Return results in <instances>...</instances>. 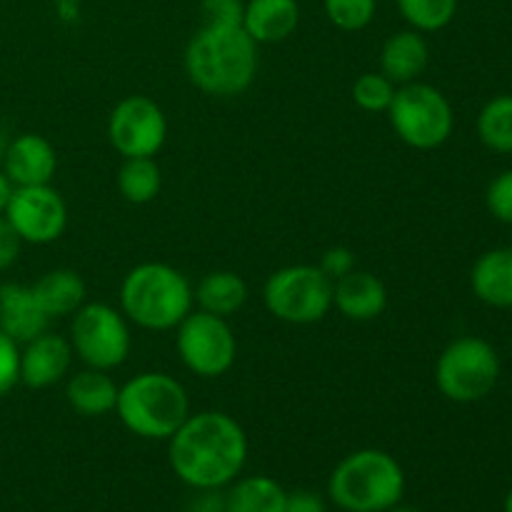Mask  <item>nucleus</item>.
<instances>
[{
  "label": "nucleus",
  "instance_id": "c9c22d12",
  "mask_svg": "<svg viewBox=\"0 0 512 512\" xmlns=\"http://www.w3.org/2000/svg\"><path fill=\"white\" fill-rule=\"evenodd\" d=\"M10 190H13V185L8 183V178H5V173H3V170H0V215H3L5 205H8Z\"/></svg>",
  "mask_w": 512,
  "mask_h": 512
},
{
  "label": "nucleus",
  "instance_id": "6ab92c4d",
  "mask_svg": "<svg viewBox=\"0 0 512 512\" xmlns=\"http://www.w3.org/2000/svg\"><path fill=\"white\" fill-rule=\"evenodd\" d=\"M470 288L480 303L490 308H512V248H493L475 260Z\"/></svg>",
  "mask_w": 512,
  "mask_h": 512
},
{
  "label": "nucleus",
  "instance_id": "0eeeda50",
  "mask_svg": "<svg viewBox=\"0 0 512 512\" xmlns=\"http://www.w3.org/2000/svg\"><path fill=\"white\" fill-rule=\"evenodd\" d=\"M385 115L395 135L415 150L440 148L448 143L455 128V110L448 95L423 80L398 85Z\"/></svg>",
  "mask_w": 512,
  "mask_h": 512
},
{
  "label": "nucleus",
  "instance_id": "c756f323",
  "mask_svg": "<svg viewBox=\"0 0 512 512\" xmlns=\"http://www.w3.org/2000/svg\"><path fill=\"white\" fill-rule=\"evenodd\" d=\"M20 383V345L0 330V398Z\"/></svg>",
  "mask_w": 512,
  "mask_h": 512
},
{
  "label": "nucleus",
  "instance_id": "2f4dec72",
  "mask_svg": "<svg viewBox=\"0 0 512 512\" xmlns=\"http://www.w3.org/2000/svg\"><path fill=\"white\" fill-rule=\"evenodd\" d=\"M318 268L335 283V280H340L343 275L353 273V270L358 268V260H355V253L350 248H345V245H335V248L325 250Z\"/></svg>",
  "mask_w": 512,
  "mask_h": 512
},
{
  "label": "nucleus",
  "instance_id": "dca6fc26",
  "mask_svg": "<svg viewBox=\"0 0 512 512\" xmlns=\"http://www.w3.org/2000/svg\"><path fill=\"white\" fill-rule=\"evenodd\" d=\"M48 325L50 318L45 315V310L40 308L38 298H35L30 285H0V330H3L13 343H28L35 335L45 333Z\"/></svg>",
  "mask_w": 512,
  "mask_h": 512
},
{
  "label": "nucleus",
  "instance_id": "f03ea898",
  "mask_svg": "<svg viewBox=\"0 0 512 512\" xmlns=\"http://www.w3.org/2000/svg\"><path fill=\"white\" fill-rule=\"evenodd\" d=\"M258 48L243 25H203L185 48V75L200 93L238 98L258 75Z\"/></svg>",
  "mask_w": 512,
  "mask_h": 512
},
{
  "label": "nucleus",
  "instance_id": "2eb2a0df",
  "mask_svg": "<svg viewBox=\"0 0 512 512\" xmlns=\"http://www.w3.org/2000/svg\"><path fill=\"white\" fill-rule=\"evenodd\" d=\"M333 308L353 323H370L388 308V288L378 275L355 268L333 283Z\"/></svg>",
  "mask_w": 512,
  "mask_h": 512
},
{
  "label": "nucleus",
  "instance_id": "393cba45",
  "mask_svg": "<svg viewBox=\"0 0 512 512\" xmlns=\"http://www.w3.org/2000/svg\"><path fill=\"white\" fill-rule=\"evenodd\" d=\"M480 143L500 155L512 153V95H495L480 108L475 120Z\"/></svg>",
  "mask_w": 512,
  "mask_h": 512
},
{
  "label": "nucleus",
  "instance_id": "20e7f679",
  "mask_svg": "<svg viewBox=\"0 0 512 512\" xmlns=\"http://www.w3.org/2000/svg\"><path fill=\"white\" fill-rule=\"evenodd\" d=\"M403 495V465L378 448L345 455L328 480V498L345 512H388L400 505Z\"/></svg>",
  "mask_w": 512,
  "mask_h": 512
},
{
  "label": "nucleus",
  "instance_id": "f257e3e1",
  "mask_svg": "<svg viewBox=\"0 0 512 512\" xmlns=\"http://www.w3.org/2000/svg\"><path fill=\"white\" fill-rule=\"evenodd\" d=\"M168 463L175 478L193 490H223L248 463V435L223 410L190 413L170 435Z\"/></svg>",
  "mask_w": 512,
  "mask_h": 512
},
{
  "label": "nucleus",
  "instance_id": "a211bd4d",
  "mask_svg": "<svg viewBox=\"0 0 512 512\" xmlns=\"http://www.w3.org/2000/svg\"><path fill=\"white\" fill-rule=\"evenodd\" d=\"M245 33L258 45L283 43L298 30V0H245L243 23Z\"/></svg>",
  "mask_w": 512,
  "mask_h": 512
},
{
  "label": "nucleus",
  "instance_id": "c85d7f7f",
  "mask_svg": "<svg viewBox=\"0 0 512 512\" xmlns=\"http://www.w3.org/2000/svg\"><path fill=\"white\" fill-rule=\"evenodd\" d=\"M485 205L498 223L512 225V168L490 180L485 190Z\"/></svg>",
  "mask_w": 512,
  "mask_h": 512
},
{
  "label": "nucleus",
  "instance_id": "bb28decb",
  "mask_svg": "<svg viewBox=\"0 0 512 512\" xmlns=\"http://www.w3.org/2000/svg\"><path fill=\"white\" fill-rule=\"evenodd\" d=\"M398 85L383 73H363L353 83V103L365 113H388Z\"/></svg>",
  "mask_w": 512,
  "mask_h": 512
},
{
  "label": "nucleus",
  "instance_id": "4be33fe9",
  "mask_svg": "<svg viewBox=\"0 0 512 512\" xmlns=\"http://www.w3.org/2000/svg\"><path fill=\"white\" fill-rule=\"evenodd\" d=\"M193 295L198 310L220 315V318H233L248 303L250 290L243 275L233 273V270H213L198 280Z\"/></svg>",
  "mask_w": 512,
  "mask_h": 512
},
{
  "label": "nucleus",
  "instance_id": "ea45409f",
  "mask_svg": "<svg viewBox=\"0 0 512 512\" xmlns=\"http://www.w3.org/2000/svg\"><path fill=\"white\" fill-rule=\"evenodd\" d=\"M503 512H512V488H510V493L505 495V505H503Z\"/></svg>",
  "mask_w": 512,
  "mask_h": 512
},
{
  "label": "nucleus",
  "instance_id": "58836bf2",
  "mask_svg": "<svg viewBox=\"0 0 512 512\" xmlns=\"http://www.w3.org/2000/svg\"><path fill=\"white\" fill-rule=\"evenodd\" d=\"M388 512H420L418 508H408V505H395L393 510H388Z\"/></svg>",
  "mask_w": 512,
  "mask_h": 512
},
{
  "label": "nucleus",
  "instance_id": "5701e85b",
  "mask_svg": "<svg viewBox=\"0 0 512 512\" xmlns=\"http://www.w3.org/2000/svg\"><path fill=\"white\" fill-rule=\"evenodd\" d=\"M288 490L268 475L235 478L225 493V512H285Z\"/></svg>",
  "mask_w": 512,
  "mask_h": 512
},
{
  "label": "nucleus",
  "instance_id": "473e14b6",
  "mask_svg": "<svg viewBox=\"0 0 512 512\" xmlns=\"http://www.w3.org/2000/svg\"><path fill=\"white\" fill-rule=\"evenodd\" d=\"M20 250H23V240L15 233L13 225L5 220V215H0V273L18 263Z\"/></svg>",
  "mask_w": 512,
  "mask_h": 512
},
{
  "label": "nucleus",
  "instance_id": "f8f14e48",
  "mask_svg": "<svg viewBox=\"0 0 512 512\" xmlns=\"http://www.w3.org/2000/svg\"><path fill=\"white\" fill-rule=\"evenodd\" d=\"M3 215L28 245L55 243L68 228V205L50 183L10 190Z\"/></svg>",
  "mask_w": 512,
  "mask_h": 512
},
{
  "label": "nucleus",
  "instance_id": "aec40b11",
  "mask_svg": "<svg viewBox=\"0 0 512 512\" xmlns=\"http://www.w3.org/2000/svg\"><path fill=\"white\" fill-rule=\"evenodd\" d=\"M120 385L110 378L108 370L83 368L73 373L65 385V400L83 418H103L113 413Z\"/></svg>",
  "mask_w": 512,
  "mask_h": 512
},
{
  "label": "nucleus",
  "instance_id": "ddd939ff",
  "mask_svg": "<svg viewBox=\"0 0 512 512\" xmlns=\"http://www.w3.org/2000/svg\"><path fill=\"white\" fill-rule=\"evenodd\" d=\"M73 358L75 353L70 340L45 330L20 345V383L33 390L53 388L60 380H65V375H70Z\"/></svg>",
  "mask_w": 512,
  "mask_h": 512
},
{
  "label": "nucleus",
  "instance_id": "7ed1b4c3",
  "mask_svg": "<svg viewBox=\"0 0 512 512\" xmlns=\"http://www.w3.org/2000/svg\"><path fill=\"white\" fill-rule=\"evenodd\" d=\"M193 308V283L168 263L135 265L120 283V310L143 330H175Z\"/></svg>",
  "mask_w": 512,
  "mask_h": 512
},
{
  "label": "nucleus",
  "instance_id": "4c0bfd02",
  "mask_svg": "<svg viewBox=\"0 0 512 512\" xmlns=\"http://www.w3.org/2000/svg\"><path fill=\"white\" fill-rule=\"evenodd\" d=\"M10 140H13V135H10V130L5 128L3 123H0V163H3V158H5V150H8Z\"/></svg>",
  "mask_w": 512,
  "mask_h": 512
},
{
  "label": "nucleus",
  "instance_id": "a878e982",
  "mask_svg": "<svg viewBox=\"0 0 512 512\" xmlns=\"http://www.w3.org/2000/svg\"><path fill=\"white\" fill-rule=\"evenodd\" d=\"M405 23L418 33H438L453 23L458 0H395Z\"/></svg>",
  "mask_w": 512,
  "mask_h": 512
},
{
  "label": "nucleus",
  "instance_id": "39448f33",
  "mask_svg": "<svg viewBox=\"0 0 512 512\" xmlns=\"http://www.w3.org/2000/svg\"><path fill=\"white\" fill-rule=\"evenodd\" d=\"M113 413L135 438L170 440L190 415V398L178 378L148 370L120 385Z\"/></svg>",
  "mask_w": 512,
  "mask_h": 512
},
{
  "label": "nucleus",
  "instance_id": "b1692460",
  "mask_svg": "<svg viewBox=\"0 0 512 512\" xmlns=\"http://www.w3.org/2000/svg\"><path fill=\"white\" fill-rule=\"evenodd\" d=\"M163 188V173L155 158H123L118 170V190L128 203H153Z\"/></svg>",
  "mask_w": 512,
  "mask_h": 512
},
{
  "label": "nucleus",
  "instance_id": "cd10ccee",
  "mask_svg": "<svg viewBox=\"0 0 512 512\" xmlns=\"http://www.w3.org/2000/svg\"><path fill=\"white\" fill-rule=\"evenodd\" d=\"M330 25L343 33H358L375 20L378 0H323Z\"/></svg>",
  "mask_w": 512,
  "mask_h": 512
},
{
  "label": "nucleus",
  "instance_id": "f704fd0d",
  "mask_svg": "<svg viewBox=\"0 0 512 512\" xmlns=\"http://www.w3.org/2000/svg\"><path fill=\"white\" fill-rule=\"evenodd\" d=\"M185 512H225V495L220 490H195V498L188 500Z\"/></svg>",
  "mask_w": 512,
  "mask_h": 512
},
{
  "label": "nucleus",
  "instance_id": "9b49d317",
  "mask_svg": "<svg viewBox=\"0 0 512 512\" xmlns=\"http://www.w3.org/2000/svg\"><path fill=\"white\" fill-rule=\"evenodd\" d=\"M108 140L120 158H155L168 140V118L148 95H128L110 110Z\"/></svg>",
  "mask_w": 512,
  "mask_h": 512
},
{
  "label": "nucleus",
  "instance_id": "1a4fd4ad",
  "mask_svg": "<svg viewBox=\"0 0 512 512\" xmlns=\"http://www.w3.org/2000/svg\"><path fill=\"white\" fill-rule=\"evenodd\" d=\"M70 345L85 368L115 370L133 350L130 320L108 303H83L70 315Z\"/></svg>",
  "mask_w": 512,
  "mask_h": 512
},
{
  "label": "nucleus",
  "instance_id": "4468645a",
  "mask_svg": "<svg viewBox=\"0 0 512 512\" xmlns=\"http://www.w3.org/2000/svg\"><path fill=\"white\" fill-rule=\"evenodd\" d=\"M8 183L13 188L25 185H48L53 183L55 170H58V153L53 143L38 133L13 135L5 158L0 163Z\"/></svg>",
  "mask_w": 512,
  "mask_h": 512
},
{
  "label": "nucleus",
  "instance_id": "412c9836",
  "mask_svg": "<svg viewBox=\"0 0 512 512\" xmlns=\"http://www.w3.org/2000/svg\"><path fill=\"white\" fill-rule=\"evenodd\" d=\"M30 288H33L40 308L45 310V315H48L50 320L70 318V315L85 303V295H88L83 275L75 273V270L70 268L48 270V273H45L43 278L35 280Z\"/></svg>",
  "mask_w": 512,
  "mask_h": 512
},
{
  "label": "nucleus",
  "instance_id": "f3484780",
  "mask_svg": "<svg viewBox=\"0 0 512 512\" xmlns=\"http://www.w3.org/2000/svg\"><path fill=\"white\" fill-rule=\"evenodd\" d=\"M428 63V40H425V33H418L413 28L388 35V40L380 48V73L393 80L395 85H408L420 80Z\"/></svg>",
  "mask_w": 512,
  "mask_h": 512
},
{
  "label": "nucleus",
  "instance_id": "423d86ee",
  "mask_svg": "<svg viewBox=\"0 0 512 512\" xmlns=\"http://www.w3.org/2000/svg\"><path fill=\"white\" fill-rule=\"evenodd\" d=\"M500 380V355L478 335H463L443 348L435 360V385L450 403H480Z\"/></svg>",
  "mask_w": 512,
  "mask_h": 512
},
{
  "label": "nucleus",
  "instance_id": "e433bc0d",
  "mask_svg": "<svg viewBox=\"0 0 512 512\" xmlns=\"http://www.w3.org/2000/svg\"><path fill=\"white\" fill-rule=\"evenodd\" d=\"M55 3H58V13L63 15V18L78 13V0H55Z\"/></svg>",
  "mask_w": 512,
  "mask_h": 512
},
{
  "label": "nucleus",
  "instance_id": "7c9ffc66",
  "mask_svg": "<svg viewBox=\"0 0 512 512\" xmlns=\"http://www.w3.org/2000/svg\"><path fill=\"white\" fill-rule=\"evenodd\" d=\"M245 0H200L205 25H240Z\"/></svg>",
  "mask_w": 512,
  "mask_h": 512
},
{
  "label": "nucleus",
  "instance_id": "6e6552de",
  "mask_svg": "<svg viewBox=\"0 0 512 512\" xmlns=\"http://www.w3.org/2000/svg\"><path fill=\"white\" fill-rule=\"evenodd\" d=\"M265 310L288 325H315L333 310V280L318 265H285L263 285Z\"/></svg>",
  "mask_w": 512,
  "mask_h": 512
},
{
  "label": "nucleus",
  "instance_id": "72a5a7b5",
  "mask_svg": "<svg viewBox=\"0 0 512 512\" xmlns=\"http://www.w3.org/2000/svg\"><path fill=\"white\" fill-rule=\"evenodd\" d=\"M285 512H328V505L313 490H295L285 498Z\"/></svg>",
  "mask_w": 512,
  "mask_h": 512
},
{
  "label": "nucleus",
  "instance_id": "9d476101",
  "mask_svg": "<svg viewBox=\"0 0 512 512\" xmlns=\"http://www.w3.org/2000/svg\"><path fill=\"white\" fill-rule=\"evenodd\" d=\"M175 350L180 363L203 380L228 373L238 358V340L228 318L193 308L175 328Z\"/></svg>",
  "mask_w": 512,
  "mask_h": 512
}]
</instances>
